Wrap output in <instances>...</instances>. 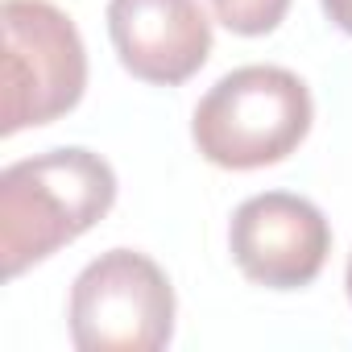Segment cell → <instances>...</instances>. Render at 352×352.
Here are the masks:
<instances>
[{"instance_id": "1", "label": "cell", "mask_w": 352, "mask_h": 352, "mask_svg": "<svg viewBox=\"0 0 352 352\" xmlns=\"http://www.w3.org/2000/svg\"><path fill=\"white\" fill-rule=\"evenodd\" d=\"M116 204V174L91 149H50L0 174V257L17 278L46 261Z\"/></svg>"}, {"instance_id": "2", "label": "cell", "mask_w": 352, "mask_h": 352, "mask_svg": "<svg viewBox=\"0 0 352 352\" xmlns=\"http://www.w3.org/2000/svg\"><path fill=\"white\" fill-rule=\"evenodd\" d=\"M315 104L286 67H236L195 108L191 137L212 166L261 170L290 157L311 133Z\"/></svg>"}, {"instance_id": "3", "label": "cell", "mask_w": 352, "mask_h": 352, "mask_svg": "<svg viewBox=\"0 0 352 352\" xmlns=\"http://www.w3.org/2000/svg\"><path fill=\"white\" fill-rule=\"evenodd\" d=\"M5 120L0 133L67 116L87 87V50L75 21L50 0H5Z\"/></svg>"}, {"instance_id": "4", "label": "cell", "mask_w": 352, "mask_h": 352, "mask_svg": "<svg viewBox=\"0 0 352 352\" xmlns=\"http://www.w3.org/2000/svg\"><path fill=\"white\" fill-rule=\"evenodd\" d=\"M67 319L83 352H157L174 336V290L145 253L112 249L75 278Z\"/></svg>"}, {"instance_id": "5", "label": "cell", "mask_w": 352, "mask_h": 352, "mask_svg": "<svg viewBox=\"0 0 352 352\" xmlns=\"http://www.w3.org/2000/svg\"><path fill=\"white\" fill-rule=\"evenodd\" d=\"M228 245L249 282L270 290H298L319 278L331 253V228L311 199L265 191L232 212Z\"/></svg>"}, {"instance_id": "6", "label": "cell", "mask_w": 352, "mask_h": 352, "mask_svg": "<svg viewBox=\"0 0 352 352\" xmlns=\"http://www.w3.org/2000/svg\"><path fill=\"white\" fill-rule=\"evenodd\" d=\"M108 34L129 75L174 87L212 54V21L199 0H112Z\"/></svg>"}, {"instance_id": "7", "label": "cell", "mask_w": 352, "mask_h": 352, "mask_svg": "<svg viewBox=\"0 0 352 352\" xmlns=\"http://www.w3.org/2000/svg\"><path fill=\"white\" fill-rule=\"evenodd\" d=\"M212 9L220 17V25H228L241 38H257L278 30V21L286 17L290 0H212Z\"/></svg>"}, {"instance_id": "8", "label": "cell", "mask_w": 352, "mask_h": 352, "mask_svg": "<svg viewBox=\"0 0 352 352\" xmlns=\"http://www.w3.org/2000/svg\"><path fill=\"white\" fill-rule=\"evenodd\" d=\"M323 13L331 25H340L344 34H352V0H323Z\"/></svg>"}, {"instance_id": "9", "label": "cell", "mask_w": 352, "mask_h": 352, "mask_svg": "<svg viewBox=\"0 0 352 352\" xmlns=\"http://www.w3.org/2000/svg\"><path fill=\"white\" fill-rule=\"evenodd\" d=\"M344 282H348V298H352V253H348V274H344Z\"/></svg>"}]
</instances>
